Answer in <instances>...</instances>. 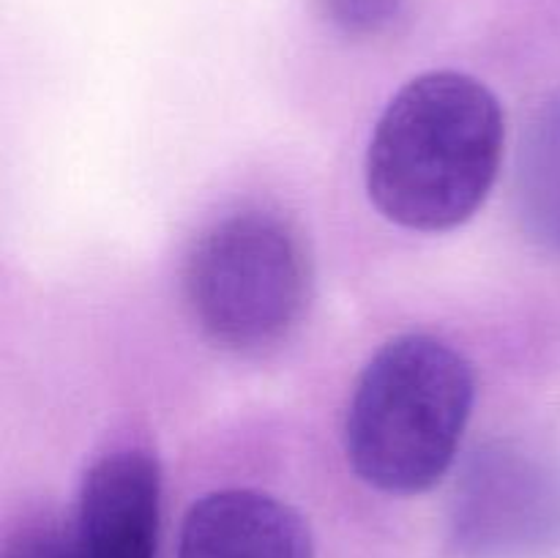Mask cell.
<instances>
[{"mask_svg": "<svg viewBox=\"0 0 560 558\" xmlns=\"http://www.w3.org/2000/svg\"><path fill=\"white\" fill-rule=\"evenodd\" d=\"M162 470L142 449H118L91 465L77 503L82 558H156Z\"/></svg>", "mask_w": 560, "mask_h": 558, "instance_id": "5", "label": "cell"}, {"mask_svg": "<svg viewBox=\"0 0 560 558\" xmlns=\"http://www.w3.org/2000/svg\"><path fill=\"white\" fill-rule=\"evenodd\" d=\"M452 528L474 558L552 556L560 550V465L525 443H487L454 487Z\"/></svg>", "mask_w": 560, "mask_h": 558, "instance_id": "4", "label": "cell"}, {"mask_svg": "<svg viewBox=\"0 0 560 558\" xmlns=\"http://www.w3.org/2000/svg\"><path fill=\"white\" fill-rule=\"evenodd\" d=\"M3 558H82L77 547L74 528L69 525L42 520L27 523L9 536L3 547Z\"/></svg>", "mask_w": 560, "mask_h": 558, "instance_id": "9", "label": "cell"}, {"mask_svg": "<svg viewBox=\"0 0 560 558\" xmlns=\"http://www.w3.org/2000/svg\"><path fill=\"white\" fill-rule=\"evenodd\" d=\"M408 0H320V9L331 25L350 36L381 33L402 14Z\"/></svg>", "mask_w": 560, "mask_h": 558, "instance_id": "8", "label": "cell"}, {"mask_svg": "<svg viewBox=\"0 0 560 558\" xmlns=\"http://www.w3.org/2000/svg\"><path fill=\"white\" fill-rule=\"evenodd\" d=\"M476 399L470 361L432 334L383 345L355 381L345 416L348 463L370 487L416 496L446 476Z\"/></svg>", "mask_w": 560, "mask_h": 558, "instance_id": "2", "label": "cell"}, {"mask_svg": "<svg viewBox=\"0 0 560 558\" xmlns=\"http://www.w3.org/2000/svg\"><path fill=\"white\" fill-rule=\"evenodd\" d=\"M184 293L211 342L262 353L284 342L310 306V257L284 219L268 211L233 213L191 246Z\"/></svg>", "mask_w": 560, "mask_h": 558, "instance_id": "3", "label": "cell"}, {"mask_svg": "<svg viewBox=\"0 0 560 558\" xmlns=\"http://www.w3.org/2000/svg\"><path fill=\"white\" fill-rule=\"evenodd\" d=\"M514 197L530 239L560 255V93L534 109L520 135Z\"/></svg>", "mask_w": 560, "mask_h": 558, "instance_id": "7", "label": "cell"}, {"mask_svg": "<svg viewBox=\"0 0 560 558\" xmlns=\"http://www.w3.org/2000/svg\"><path fill=\"white\" fill-rule=\"evenodd\" d=\"M178 558H315L310 525L260 490H217L191 503Z\"/></svg>", "mask_w": 560, "mask_h": 558, "instance_id": "6", "label": "cell"}, {"mask_svg": "<svg viewBox=\"0 0 560 558\" xmlns=\"http://www.w3.org/2000/svg\"><path fill=\"white\" fill-rule=\"evenodd\" d=\"M495 93L463 71H427L388 102L366 148V191L399 228L441 233L468 222L503 156Z\"/></svg>", "mask_w": 560, "mask_h": 558, "instance_id": "1", "label": "cell"}]
</instances>
